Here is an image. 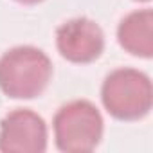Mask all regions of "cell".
Listing matches in <instances>:
<instances>
[{"mask_svg":"<svg viewBox=\"0 0 153 153\" xmlns=\"http://www.w3.org/2000/svg\"><path fill=\"white\" fill-rule=\"evenodd\" d=\"M139 2H148V0H139Z\"/></svg>","mask_w":153,"mask_h":153,"instance_id":"ba28073f","label":"cell"},{"mask_svg":"<svg viewBox=\"0 0 153 153\" xmlns=\"http://www.w3.org/2000/svg\"><path fill=\"white\" fill-rule=\"evenodd\" d=\"M16 2H20V4H38V2H42V0H16Z\"/></svg>","mask_w":153,"mask_h":153,"instance_id":"52a82bcc","label":"cell"},{"mask_svg":"<svg viewBox=\"0 0 153 153\" xmlns=\"http://www.w3.org/2000/svg\"><path fill=\"white\" fill-rule=\"evenodd\" d=\"M47 149V124L33 110L18 108L0 123V151L42 153Z\"/></svg>","mask_w":153,"mask_h":153,"instance_id":"277c9868","label":"cell"},{"mask_svg":"<svg viewBox=\"0 0 153 153\" xmlns=\"http://www.w3.org/2000/svg\"><path fill=\"white\" fill-rule=\"evenodd\" d=\"M49 56L31 45H20L0 58V90L13 99H33L51 81Z\"/></svg>","mask_w":153,"mask_h":153,"instance_id":"6da1fadb","label":"cell"},{"mask_svg":"<svg viewBox=\"0 0 153 153\" xmlns=\"http://www.w3.org/2000/svg\"><path fill=\"white\" fill-rule=\"evenodd\" d=\"M117 40L133 56L151 58L153 54V13L151 9L133 11L124 16L117 29Z\"/></svg>","mask_w":153,"mask_h":153,"instance_id":"8992f818","label":"cell"},{"mask_svg":"<svg viewBox=\"0 0 153 153\" xmlns=\"http://www.w3.org/2000/svg\"><path fill=\"white\" fill-rule=\"evenodd\" d=\"M101 99L108 114L115 119H142L151 110V81L140 70L117 68L106 76L101 88Z\"/></svg>","mask_w":153,"mask_h":153,"instance_id":"7a4b0ae2","label":"cell"},{"mask_svg":"<svg viewBox=\"0 0 153 153\" xmlns=\"http://www.w3.org/2000/svg\"><path fill=\"white\" fill-rule=\"evenodd\" d=\"M56 47L59 54L72 63H90L101 56L105 49V34L90 18H72L58 27Z\"/></svg>","mask_w":153,"mask_h":153,"instance_id":"5b68a950","label":"cell"},{"mask_svg":"<svg viewBox=\"0 0 153 153\" xmlns=\"http://www.w3.org/2000/svg\"><path fill=\"white\" fill-rule=\"evenodd\" d=\"M103 137V117L96 105L78 99L63 105L54 115L56 146L67 153L92 151Z\"/></svg>","mask_w":153,"mask_h":153,"instance_id":"3957f363","label":"cell"}]
</instances>
